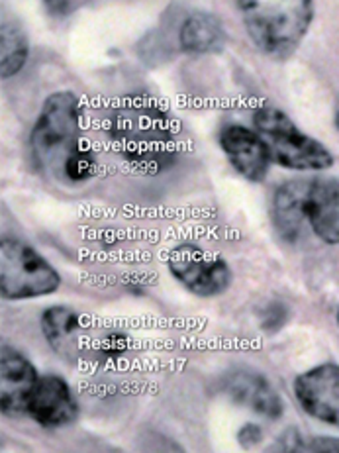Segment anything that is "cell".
I'll return each mask as SVG.
<instances>
[{
  "label": "cell",
  "instance_id": "cell-1",
  "mask_svg": "<svg viewBox=\"0 0 339 453\" xmlns=\"http://www.w3.org/2000/svg\"><path fill=\"white\" fill-rule=\"evenodd\" d=\"M235 6L255 48L274 61L295 56L314 20V0H235Z\"/></svg>",
  "mask_w": 339,
  "mask_h": 453
},
{
  "label": "cell",
  "instance_id": "cell-2",
  "mask_svg": "<svg viewBox=\"0 0 339 453\" xmlns=\"http://www.w3.org/2000/svg\"><path fill=\"white\" fill-rule=\"evenodd\" d=\"M81 101L71 90L45 98L30 135L32 157L40 171L63 180L71 157L81 143Z\"/></svg>",
  "mask_w": 339,
  "mask_h": 453
},
{
  "label": "cell",
  "instance_id": "cell-3",
  "mask_svg": "<svg viewBox=\"0 0 339 453\" xmlns=\"http://www.w3.org/2000/svg\"><path fill=\"white\" fill-rule=\"evenodd\" d=\"M253 128L267 146L273 163L292 171H326L334 156L322 142L302 132L277 106H261L253 114Z\"/></svg>",
  "mask_w": 339,
  "mask_h": 453
},
{
  "label": "cell",
  "instance_id": "cell-4",
  "mask_svg": "<svg viewBox=\"0 0 339 453\" xmlns=\"http://www.w3.org/2000/svg\"><path fill=\"white\" fill-rule=\"evenodd\" d=\"M42 332L51 349L71 364H81L85 359L110 361L116 359L126 349V338L118 332H110L93 340L82 328L79 312L69 306H50L42 314Z\"/></svg>",
  "mask_w": 339,
  "mask_h": 453
},
{
  "label": "cell",
  "instance_id": "cell-5",
  "mask_svg": "<svg viewBox=\"0 0 339 453\" xmlns=\"http://www.w3.org/2000/svg\"><path fill=\"white\" fill-rule=\"evenodd\" d=\"M61 277L48 259L32 246L16 240L0 242V295L6 301H27L53 295Z\"/></svg>",
  "mask_w": 339,
  "mask_h": 453
},
{
  "label": "cell",
  "instance_id": "cell-6",
  "mask_svg": "<svg viewBox=\"0 0 339 453\" xmlns=\"http://www.w3.org/2000/svg\"><path fill=\"white\" fill-rule=\"evenodd\" d=\"M171 275L200 298H212L226 293L232 285V269L218 253L206 251L195 243H181L167 257Z\"/></svg>",
  "mask_w": 339,
  "mask_h": 453
},
{
  "label": "cell",
  "instance_id": "cell-7",
  "mask_svg": "<svg viewBox=\"0 0 339 453\" xmlns=\"http://www.w3.org/2000/svg\"><path fill=\"white\" fill-rule=\"evenodd\" d=\"M295 395L302 411L312 418L339 428V365L322 364L295 380Z\"/></svg>",
  "mask_w": 339,
  "mask_h": 453
},
{
  "label": "cell",
  "instance_id": "cell-8",
  "mask_svg": "<svg viewBox=\"0 0 339 453\" xmlns=\"http://www.w3.org/2000/svg\"><path fill=\"white\" fill-rule=\"evenodd\" d=\"M40 375L24 353L11 346L0 349V409L8 416L27 414Z\"/></svg>",
  "mask_w": 339,
  "mask_h": 453
},
{
  "label": "cell",
  "instance_id": "cell-9",
  "mask_svg": "<svg viewBox=\"0 0 339 453\" xmlns=\"http://www.w3.org/2000/svg\"><path fill=\"white\" fill-rule=\"evenodd\" d=\"M220 146H222L230 165L243 179L251 183H261L269 175L271 153L255 128L230 124L220 134Z\"/></svg>",
  "mask_w": 339,
  "mask_h": 453
},
{
  "label": "cell",
  "instance_id": "cell-10",
  "mask_svg": "<svg viewBox=\"0 0 339 453\" xmlns=\"http://www.w3.org/2000/svg\"><path fill=\"white\" fill-rule=\"evenodd\" d=\"M27 414L43 428H61L77 420L79 403L59 375H43L27 406Z\"/></svg>",
  "mask_w": 339,
  "mask_h": 453
},
{
  "label": "cell",
  "instance_id": "cell-11",
  "mask_svg": "<svg viewBox=\"0 0 339 453\" xmlns=\"http://www.w3.org/2000/svg\"><path fill=\"white\" fill-rule=\"evenodd\" d=\"M304 216L308 228L327 246L339 243V180L308 179Z\"/></svg>",
  "mask_w": 339,
  "mask_h": 453
},
{
  "label": "cell",
  "instance_id": "cell-12",
  "mask_svg": "<svg viewBox=\"0 0 339 453\" xmlns=\"http://www.w3.org/2000/svg\"><path fill=\"white\" fill-rule=\"evenodd\" d=\"M226 391L232 401L245 406L251 412L263 416L269 420H279L285 412V403L269 383L258 371L237 369L226 379Z\"/></svg>",
  "mask_w": 339,
  "mask_h": 453
},
{
  "label": "cell",
  "instance_id": "cell-13",
  "mask_svg": "<svg viewBox=\"0 0 339 453\" xmlns=\"http://www.w3.org/2000/svg\"><path fill=\"white\" fill-rule=\"evenodd\" d=\"M306 188V179L287 180L273 196V224L287 242H297L304 232V226H308L304 216Z\"/></svg>",
  "mask_w": 339,
  "mask_h": 453
},
{
  "label": "cell",
  "instance_id": "cell-14",
  "mask_svg": "<svg viewBox=\"0 0 339 453\" xmlns=\"http://www.w3.org/2000/svg\"><path fill=\"white\" fill-rule=\"evenodd\" d=\"M179 42L190 56H210L226 45V30L214 14L190 12L181 24Z\"/></svg>",
  "mask_w": 339,
  "mask_h": 453
},
{
  "label": "cell",
  "instance_id": "cell-15",
  "mask_svg": "<svg viewBox=\"0 0 339 453\" xmlns=\"http://www.w3.org/2000/svg\"><path fill=\"white\" fill-rule=\"evenodd\" d=\"M27 45L26 34L16 24L3 22L0 28V73L3 79H11L20 73L27 61Z\"/></svg>",
  "mask_w": 339,
  "mask_h": 453
},
{
  "label": "cell",
  "instance_id": "cell-16",
  "mask_svg": "<svg viewBox=\"0 0 339 453\" xmlns=\"http://www.w3.org/2000/svg\"><path fill=\"white\" fill-rule=\"evenodd\" d=\"M308 443L300 438L297 428H289L281 434V436L271 443L269 449L265 453H306Z\"/></svg>",
  "mask_w": 339,
  "mask_h": 453
},
{
  "label": "cell",
  "instance_id": "cell-17",
  "mask_svg": "<svg viewBox=\"0 0 339 453\" xmlns=\"http://www.w3.org/2000/svg\"><path fill=\"white\" fill-rule=\"evenodd\" d=\"M261 436H263V432H261L259 426H255V424H245L243 428L237 432V440H240V446L245 448V449H251V448L258 446V443L261 441Z\"/></svg>",
  "mask_w": 339,
  "mask_h": 453
},
{
  "label": "cell",
  "instance_id": "cell-18",
  "mask_svg": "<svg viewBox=\"0 0 339 453\" xmlns=\"http://www.w3.org/2000/svg\"><path fill=\"white\" fill-rule=\"evenodd\" d=\"M306 453H339V438L318 436L308 443Z\"/></svg>",
  "mask_w": 339,
  "mask_h": 453
},
{
  "label": "cell",
  "instance_id": "cell-19",
  "mask_svg": "<svg viewBox=\"0 0 339 453\" xmlns=\"http://www.w3.org/2000/svg\"><path fill=\"white\" fill-rule=\"evenodd\" d=\"M51 16H65L69 12V0H42Z\"/></svg>",
  "mask_w": 339,
  "mask_h": 453
},
{
  "label": "cell",
  "instance_id": "cell-20",
  "mask_svg": "<svg viewBox=\"0 0 339 453\" xmlns=\"http://www.w3.org/2000/svg\"><path fill=\"white\" fill-rule=\"evenodd\" d=\"M334 120H335V128L339 132V98L335 101V111H334Z\"/></svg>",
  "mask_w": 339,
  "mask_h": 453
},
{
  "label": "cell",
  "instance_id": "cell-21",
  "mask_svg": "<svg viewBox=\"0 0 339 453\" xmlns=\"http://www.w3.org/2000/svg\"><path fill=\"white\" fill-rule=\"evenodd\" d=\"M337 324H339V311H337Z\"/></svg>",
  "mask_w": 339,
  "mask_h": 453
}]
</instances>
